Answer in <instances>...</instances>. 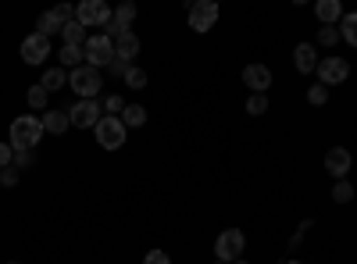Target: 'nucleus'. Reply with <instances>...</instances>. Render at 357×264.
I'll return each mask as SVG.
<instances>
[{
	"label": "nucleus",
	"instance_id": "obj_1",
	"mask_svg": "<svg viewBox=\"0 0 357 264\" xmlns=\"http://www.w3.org/2000/svg\"><path fill=\"white\" fill-rule=\"evenodd\" d=\"M40 139H43V118H36V114H22V118L11 122V146L15 150H33Z\"/></svg>",
	"mask_w": 357,
	"mask_h": 264
},
{
	"label": "nucleus",
	"instance_id": "obj_2",
	"mask_svg": "<svg viewBox=\"0 0 357 264\" xmlns=\"http://www.w3.org/2000/svg\"><path fill=\"white\" fill-rule=\"evenodd\" d=\"M100 86H104L100 72H97V68H89V65H82V68L68 72V90H75V93H79V100H97Z\"/></svg>",
	"mask_w": 357,
	"mask_h": 264
},
{
	"label": "nucleus",
	"instance_id": "obj_3",
	"mask_svg": "<svg viewBox=\"0 0 357 264\" xmlns=\"http://www.w3.org/2000/svg\"><path fill=\"white\" fill-rule=\"evenodd\" d=\"M82 54H86V65L89 68H107L111 61H114V43L100 33V36H89L86 43H82Z\"/></svg>",
	"mask_w": 357,
	"mask_h": 264
},
{
	"label": "nucleus",
	"instance_id": "obj_4",
	"mask_svg": "<svg viewBox=\"0 0 357 264\" xmlns=\"http://www.w3.org/2000/svg\"><path fill=\"white\" fill-rule=\"evenodd\" d=\"M114 18V11L104 4V0H82V4L75 8V22L82 25V29H100V25H107Z\"/></svg>",
	"mask_w": 357,
	"mask_h": 264
},
{
	"label": "nucleus",
	"instance_id": "obj_5",
	"mask_svg": "<svg viewBox=\"0 0 357 264\" xmlns=\"http://www.w3.org/2000/svg\"><path fill=\"white\" fill-rule=\"evenodd\" d=\"M243 247H247L243 232H240V228H225L222 236H218V243H215V257L225 261V264H232V261L243 257Z\"/></svg>",
	"mask_w": 357,
	"mask_h": 264
},
{
	"label": "nucleus",
	"instance_id": "obj_6",
	"mask_svg": "<svg viewBox=\"0 0 357 264\" xmlns=\"http://www.w3.org/2000/svg\"><path fill=\"white\" fill-rule=\"evenodd\" d=\"M97 143L104 146V150H118V146L126 143V125H122V118L104 114L100 125H97Z\"/></svg>",
	"mask_w": 357,
	"mask_h": 264
},
{
	"label": "nucleus",
	"instance_id": "obj_7",
	"mask_svg": "<svg viewBox=\"0 0 357 264\" xmlns=\"http://www.w3.org/2000/svg\"><path fill=\"white\" fill-rule=\"evenodd\" d=\"M314 72H318L321 86H340V82L350 79V65L343 61V57H321Z\"/></svg>",
	"mask_w": 357,
	"mask_h": 264
},
{
	"label": "nucleus",
	"instance_id": "obj_8",
	"mask_svg": "<svg viewBox=\"0 0 357 264\" xmlns=\"http://www.w3.org/2000/svg\"><path fill=\"white\" fill-rule=\"evenodd\" d=\"M218 22V4L215 0H197V4L190 8V29L193 33H207Z\"/></svg>",
	"mask_w": 357,
	"mask_h": 264
},
{
	"label": "nucleus",
	"instance_id": "obj_9",
	"mask_svg": "<svg viewBox=\"0 0 357 264\" xmlns=\"http://www.w3.org/2000/svg\"><path fill=\"white\" fill-rule=\"evenodd\" d=\"M68 118H72V125H79V129H97L100 125V104L97 100H79L72 111H68Z\"/></svg>",
	"mask_w": 357,
	"mask_h": 264
},
{
	"label": "nucleus",
	"instance_id": "obj_10",
	"mask_svg": "<svg viewBox=\"0 0 357 264\" xmlns=\"http://www.w3.org/2000/svg\"><path fill=\"white\" fill-rule=\"evenodd\" d=\"M47 57H50V40H47V36L33 33V36L22 40V61H25V65H43Z\"/></svg>",
	"mask_w": 357,
	"mask_h": 264
},
{
	"label": "nucleus",
	"instance_id": "obj_11",
	"mask_svg": "<svg viewBox=\"0 0 357 264\" xmlns=\"http://www.w3.org/2000/svg\"><path fill=\"white\" fill-rule=\"evenodd\" d=\"M350 164H354V157H350V150H343V146H333V150L325 154V171L336 175V179H347Z\"/></svg>",
	"mask_w": 357,
	"mask_h": 264
},
{
	"label": "nucleus",
	"instance_id": "obj_12",
	"mask_svg": "<svg viewBox=\"0 0 357 264\" xmlns=\"http://www.w3.org/2000/svg\"><path fill=\"white\" fill-rule=\"evenodd\" d=\"M243 82L250 86L254 93H268V86H272V72H268L264 65H247L243 68Z\"/></svg>",
	"mask_w": 357,
	"mask_h": 264
},
{
	"label": "nucleus",
	"instance_id": "obj_13",
	"mask_svg": "<svg viewBox=\"0 0 357 264\" xmlns=\"http://www.w3.org/2000/svg\"><path fill=\"white\" fill-rule=\"evenodd\" d=\"M293 61H296V72H314L318 68V50L311 47V43H301V47H296L293 50Z\"/></svg>",
	"mask_w": 357,
	"mask_h": 264
},
{
	"label": "nucleus",
	"instance_id": "obj_14",
	"mask_svg": "<svg viewBox=\"0 0 357 264\" xmlns=\"http://www.w3.org/2000/svg\"><path fill=\"white\" fill-rule=\"evenodd\" d=\"M136 54H139V40H136V33H129V29H126V33L114 40V57H126V61H132Z\"/></svg>",
	"mask_w": 357,
	"mask_h": 264
},
{
	"label": "nucleus",
	"instance_id": "obj_15",
	"mask_svg": "<svg viewBox=\"0 0 357 264\" xmlns=\"http://www.w3.org/2000/svg\"><path fill=\"white\" fill-rule=\"evenodd\" d=\"M314 15H318L321 25H333V22L343 18V8H340V0H318V4H314Z\"/></svg>",
	"mask_w": 357,
	"mask_h": 264
},
{
	"label": "nucleus",
	"instance_id": "obj_16",
	"mask_svg": "<svg viewBox=\"0 0 357 264\" xmlns=\"http://www.w3.org/2000/svg\"><path fill=\"white\" fill-rule=\"evenodd\" d=\"M68 125H72V118H68L65 111H47V114H43V132H54V136H61V132H65Z\"/></svg>",
	"mask_w": 357,
	"mask_h": 264
},
{
	"label": "nucleus",
	"instance_id": "obj_17",
	"mask_svg": "<svg viewBox=\"0 0 357 264\" xmlns=\"http://www.w3.org/2000/svg\"><path fill=\"white\" fill-rule=\"evenodd\" d=\"M40 86H43L47 93H54V90H65V86H68L65 68H47V72H43V79H40Z\"/></svg>",
	"mask_w": 357,
	"mask_h": 264
},
{
	"label": "nucleus",
	"instance_id": "obj_18",
	"mask_svg": "<svg viewBox=\"0 0 357 264\" xmlns=\"http://www.w3.org/2000/svg\"><path fill=\"white\" fill-rule=\"evenodd\" d=\"M146 122V107H139V104H126V111H122V125L126 129H139Z\"/></svg>",
	"mask_w": 357,
	"mask_h": 264
},
{
	"label": "nucleus",
	"instance_id": "obj_19",
	"mask_svg": "<svg viewBox=\"0 0 357 264\" xmlns=\"http://www.w3.org/2000/svg\"><path fill=\"white\" fill-rule=\"evenodd\" d=\"M61 36H65V47H82L89 36H86V29L79 25V22H68L65 29H61Z\"/></svg>",
	"mask_w": 357,
	"mask_h": 264
},
{
	"label": "nucleus",
	"instance_id": "obj_20",
	"mask_svg": "<svg viewBox=\"0 0 357 264\" xmlns=\"http://www.w3.org/2000/svg\"><path fill=\"white\" fill-rule=\"evenodd\" d=\"M340 40H347L350 47H357V11L340 18Z\"/></svg>",
	"mask_w": 357,
	"mask_h": 264
},
{
	"label": "nucleus",
	"instance_id": "obj_21",
	"mask_svg": "<svg viewBox=\"0 0 357 264\" xmlns=\"http://www.w3.org/2000/svg\"><path fill=\"white\" fill-rule=\"evenodd\" d=\"M82 61H86V54H82V47H61V68H82Z\"/></svg>",
	"mask_w": 357,
	"mask_h": 264
},
{
	"label": "nucleus",
	"instance_id": "obj_22",
	"mask_svg": "<svg viewBox=\"0 0 357 264\" xmlns=\"http://www.w3.org/2000/svg\"><path fill=\"white\" fill-rule=\"evenodd\" d=\"M61 29H65V25L57 22L50 11H47V15H40V22H36V33H40V36H47V40H50L54 33H61Z\"/></svg>",
	"mask_w": 357,
	"mask_h": 264
},
{
	"label": "nucleus",
	"instance_id": "obj_23",
	"mask_svg": "<svg viewBox=\"0 0 357 264\" xmlns=\"http://www.w3.org/2000/svg\"><path fill=\"white\" fill-rule=\"evenodd\" d=\"M132 18H136V4H122V8L114 11V18H111V22H114L118 29H129V25H132Z\"/></svg>",
	"mask_w": 357,
	"mask_h": 264
},
{
	"label": "nucleus",
	"instance_id": "obj_24",
	"mask_svg": "<svg viewBox=\"0 0 357 264\" xmlns=\"http://www.w3.org/2000/svg\"><path fill=\"white\" fill-rule=\"evenodd\" d=\"M333 200H336V203H350V200H354V186H350L347 179H340V183L333 186Z\"/></svg>",
	"mask_w": 357,
	"mask_h": 264
},
{
	"label": "nucleus",
	"instance_id": "obj_25",
	"mask_svg": "<svg viewBox=\"0 0 357 264\" xmlns=\"http://www.w3.org/2000/svg\"><path fill=\"white\" fill-rule=\"evenodd\" d=\"M47 90H43V86H33V90H29V107H33V111H43L47 107Z\"/></svg>",
	"mask_w": 357,
	"mask_h": 264
},
{
	"label": "nucleus",
	"instance_id": "obj_26",
	"mask_svg": "<svg viewBox=\"0 0 357 264\" xmlns=\"http://www.w3.org/2000/svg\"><path fill=\"white\" fill-rule=\"evenodd\" d=\"M126 86H129V90H143V86H146V72L143 68H129V75H126Z\"/></svg>",
	"mask_w": 357,
	"mask_h": 264
},
{
	"label": "nucleus",
	"instance_id": "obj_27",
	"mask_svg": "<svg viewBox=\"0 0 357 264\" xmlns=\"http://www.w3.org/2000/svg\"><path fill=\"white\" fill-rule=\"evenodd\" d=\"M318 40H321V47H336V43H340V29L321 25V29H318Z\"/></svg>",
	"mask_w": 357,
	"mask_h": 264
},
{
	"label": "nucleus",
	"instance_id": "obj_28",
	"mask_svg": "<svg viewBox=\"0 0 357 264\" xmlns=\"http://www.w3.org/2000/svg\"><path fill=\"white\" fill-rule=\"evenodd\" d=\"M247 111H250V114H264V111H268V93H254V97L247 100Z\"/></svg>",
	"mask_w": 357,
	"mask_h": 264
},
{
	"label": "nucleus",
	"instance_id": "obj_29",
	"mask_svg": "<svg viewBox=\"0 0 357 264\" xmlns=\"http://www.w3.org/2000/svg\"><path fill=\"white\" fill-rule=\"evenodd\" d=\"M307 100H311L314 107H321L325 100H329V90H325V86L318 82V86H311V90H307Z\"/></svg>",
	"mask_w": 357,
	"mask_h": 264
},
{
	"label": "nucleus",
	"instance_id": "obj_30",
	"mask_svg": "<svg viewBox=\"0 0 357 264\" xmlns=\"http://www.w3.org/2000/svg\"><path fill=\"white\" fill-rule=\"evenodd\" d=\"M15 164V146L11 143H0V171Z\"/></svg>",
	"mask_w": 357,
	"mask_h": 264
},
{
	"label": "nucleus",
	"instance_id": "obj_31",
	"mask_svg": "<svg viewBox=\"0 0 357 264\" xmlns=\"http://www.w3.org/2000/svg\"><path fill=\"white\" fill-rule=\"evenodd\" d=\"M57 22H61V25H68V22H75V8H68V4H61V8H54L50 11Z\"/></svg>",
	"mask_w": 357,
	"mask_h": 264
},
{
	"label": "nucleus",
	"instance_id": "obj_32",
	"mask_svg": "<svg viewBox=\"0 0 357 264\" xmlns=\"http://www.w3.org/2000/svg\"><path fill=\"white\" fill-rule=\"evenodd\" d=\"M114 75H129V68H132V61H126V57H114V61L107 65Z\"/></svg>",
	"mask_w": 357,
	"mask_h": 264
},
{
	"label": "nucleus",
	"instance_id": "obj_33",
	"mask_svg": "<svg viewBox=\"0 0 357 264\" xmlns=\"http://www.w3.org/2000/svg\"><path fill=\"white\" fill-rule=\"evenodd\" d=\"M104 107H107V114H114V118H118V114H122V111H126V104H122V97H107V100H104Z\"/></svg>",
	"mask_w": 357,
	"mask_h": 264
},
{
	"label": "nucleus",
	"instance_id": "obj_34",
	"mask_svg": "<svg viewBox=\"0 0 357 264\" xmlns=\"http://www.w3.org/2000/svg\"><path fill=\"white\" fill-rule=\"evenodd\" d=\"M15 183H18V168L11 164V168L0 171V186H15Z\"/></svg>",
	"mask_w": 357,
	"mask_h": 264
},
{
	"label": "nucleus",
	"instance_id": "obj_35",
	"mask_svg": "<svg viewBox=\"0 0 357 264\" xmlns=\"http://www.w3.org/2000/svg\"><path fill=\"white\" fill-rule=\"evenodd\" d=\"M143 264H172V261H168V254H165V250H151V254L143 257Z\"/></svg>",
	"mask_w": 357,
	"mask_h": 264
},
{
	"label": "nucleus",
	"instance_id": "obj_36",
	"mask_svg": "<svg viewBox=\"0 0 357 264\" xmlns=\"http://www.w3.org/2000/svg\"><path fill=\"white\" fill-rule=\"evenodd\" d=\"M33 164V150H15V168H29Z\"/></svg>",
	"mask_w": 357,
	"mask_h": 264
},
{
	"label": "nucleus",
	"instance_id": "obj_37",
	"mask_svg": "<svg viewBox=\"0 0 357 264\" xmlns=\"http://www.w3.org/2000/svg\"><path fill=\"white\" fill-rule=\"evenodd\" d=\"M232 264H247V261H232Z\"/></svg>",
	"mask_w": 357,
	"mask_h": 264
},
{
	"label": "nucleus",
	"instance_id": "obj_38",
	"mask_svg": "<svg viewBox=\"0 0 357 264\" xmlns=\"http://www.w3.org/2000/svg\"><path fill=\"white\" fill-rule=\"evenodd\" d=\"M286 264H301V261H286Z\"/></svg>",
	"mask_w": 357,
	"mask_h": 264
},
{
	"label": "nucleus",
	"instance_id": "obj_39",
	"mask_svg": "<svg viewBox=\"0 0 357 264\" xmlns=\"http://www.w3.org/2000/svg\"><path fill=\"white\" fill-rule=\"evenodd\" d=\"M215 264H225V261H215Z\"/></svg>",
	"mask_w": 357,
	"mask_h": 264
}]
</instances>
